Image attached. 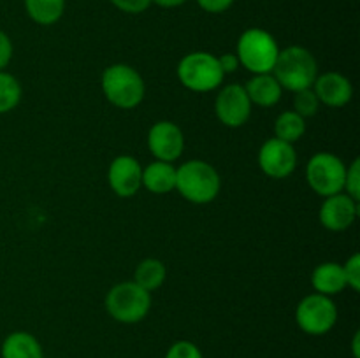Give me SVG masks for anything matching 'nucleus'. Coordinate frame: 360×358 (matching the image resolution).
<instances>
[{
	"label": "nucleus",
	"instance_id": "1",
	"mask_svg": "<svg viewBox=\"0 0 360 358\" xmlns=\"http://www.w3.org/2000/svg\"><path fill=\"white\" fill-rule=\"evenodd\" d=\"M179 195L192 204H210L221 190L217 168L204 160H188L176 167V188Z\"/></svg>",
	"mask_w": 360,
	"mask_h": 358
},
{
	"label": "nucleus",
	"instance_id": "2",
	"mask_svg": "<svg viewBox=\"0 0 360 358\" xmlns=\"http://www.w3.org/2000/svg\"><path fill=\"white\" fill-rule=\"evenodd\" d=\"M102 93L105 100L118 109H136L143 102L146 84L143 76L127 63H112L102 72Z\"/></svg>",
	"mask_w": 360,
	"mask_h": 358
},
{
	"label": "nucleus",
	"instance_id": "3",
	"mask_svg": "<svg viewBox=\"0 0 360 358\" xmlns=\"http://www.w3.org/2000/svg\"><path fill=\"white\" fill-rule=\"evenodd\" d=\"M273 76L283 90L295 91L311 88L319 76V63L309 49L302 46H288L280 49L276 63H274Z\"/></svg>",
	"mask_w": 360,
	"mask_h": 358
},
{
	"label": "nucleus",
	"instance_id": "4",
	"mask_svg": "<svg viewBox=\"0 0 360 358\" xmlns=\"http://www.w3.org/2000/svg\"><path fill=\"white\" fill-rule=\"evenodd\" d=\"M239 65L245 67L252 74L273 72L274 63L280 55V46L276 39L262 28H248L241 34L238 41Z\"/></svg>",
	"mask_w": 360,
	"mask_h": 358
},
{
	"label": "nucleus",
	"instance_id": "5",
	"mask_svg": "<svg viewBox=\"0 0 360 358\" xmlns=\"http://www.w3.org/2000/svg\"><path fill=\"white\" fill-rule=\"evenodd\" d=\"M151 309V293L134 281L115 284L105 295V311L115 321L134 325L143 321Z\"/></svg>",
	"mask_w": 360,
	"mask_h": 358
},
{
	"label": "nucleus",
	"instance_id": "6",
	"mask_svg": "<svg viewBox=\"0 0 360 358\" xmlns=\"http://www.w3.org/2000/svg\"><path fill=\"white\" fill-rule=\"evenodd\" d=\"M179 83L190 91L206 93L220 88L224 83V70L218 63V56L207 51H193L183 56L178 63Z\"/></svg>",
	"mask_w": 360,
	"mask_h": 358
},
{
	"label": "nucleus",
	"instance_id": "7",
	"mask_svg": "<svg viewBox=\"0 0 360 358\" xmlns=\"http://www.w3.org/2000/svg\"><path fill=\"white\" fill-rule=\"evenodd\" d=\"M345 175H347V165L340 157L327 151L313 154L306 165V179L309 188L323 199L343 192Z\"/></svg>",
	"mask_w": 360,
	"mask_h": 358
},
{
	"label": "nucleus",
	"instance_id": "8",
	"mask_svg": "<svg viewBox=\"0 0 360 358\" xmlns=\"http://www.w3.org/2000/svg\"><path fill=\"white\" fill-rule=\"evenodd\" d=\"M295 321L308 336H323L336 325L338 307L327 295H306L295 307Z\"/></svg>",
	"mask_w": 360,
	"mask_h": 358
},
{
	"label": "nucleus",
	"instance_id": "9",
	"mask_svg": "<svg viewBox=\"0 0 360 358\" xmlns=\"http://www.w3.org/2000/svg\"><path fill=\"white\" fill-rule=\"evenodd\" d=\"M252 102L243 84H227L218 91L214 98V114L221 125L229 128H239L246 125L252 116Z\"/></svg>",
	"mask_w": 360,
	"mask_h": 358
},
{
	"label": "nucleus",
	"instance_id": "10",
	"mask_svg": "<svg viewBox=\"0 0 360 358\" xmlns=\"http://www.w3.org/2000/svg\"><path fill=\"white\" fill-rule=\"evenodd\" d=\"M259 167L267 178L285 179L297 167V153L294 144L271 137L259 150Z\"/></svg>",
	"mask_w": 360,
	"mask_h": 358
},
{
	"label": "nucleus",
	"instance_id": "11",
	"mask_svg": "<svg viewBox=\"0 0 360 358\" xmlns=\"http://www.w3.org/2000/svg\"><path fill=\"white\" fill-rule=\"evenodd\" d=\"M148 147L155 160L174 164L185 150V135L176 123L157 121L148 132Z\"/></svg>",
	"mask_w": 360,
	"mask_h": 358
},
{
	"label": "nucleus",
	"instance_id": "12",
	"mask_svg": "<svg viewBox=\"0 0 360 358\" xmlns=\"http://www.w3.org/2000/svg\"><path fill=\"white\" fill-rule=\"evenodd\" d=\"M108 183L115 195L122 199L137 195V192L143 188V167L139 160L130 154L116 157L108 168Z\"/></svg>",
	"mask_w": 360,
	"mask_h": 358
},
{
	"label": "nucleus",
	"instance_id": "13",
	"mask_svg": "<svg viewBox=\"0 0 360 358\" xmlns=\"http://www.w3.org/2000/svg\"><path fill=\"white\" fill-rule=\"evenodd\" d=\"M359 216V202L345 192L326 197L320 206V223L330 232H343L355 223Z\"/></svg>",
	"mask_w": 360,
	"mask_h": 358
},
{
	"label": "nucleus",
	"instance_id": "14",
	"mask_svg": "<svg viewBox=\"0 0 360 358\" xmlns=\"http://www.w3.org/2000/svg\"><path fill=\"white\" fill-rule=\"evenodd\" d=\"M311 88L319 97L320 104L333 109L345 107L354 97V84L347 76L340 72L320 74L316 76Z\"/></svg>",
	"mask_w": 360,
	"mask_h": 358
},
{
	"label": "nucleus",
	"instance_id": "15",
	"mask_svg": "<svg viewBox=\"0 0 360 358\" xmlns=\"http://www.w3.org/2000/svg\"><path fill=\"white\" fill-rule=\"evenodd\" d=\"M243 86L252 105H259V107H273L281 100V95H283V88L273 76V72L253 74L252 79Z\"/></svg>",
	"mask_w": 360,
	"mask_h": 358
},
{
	"label": "nucleus",
	"instance_id": "16",
	"mask_svg": "<svg viewBox=\"0 0 360 358\" xmlns=\"http://www.w3.org/2000/svg\"><path fill=\"white\" fill-rule=\"evenodd\" d=\"M311 284L315 293L327 295V297L341 293V291L347 288L343 265L336 262L320 263V265L315 267V270H313Z\"/></svg>",
	"mask_w": 360,
	"mask_h": 358
},
{
	"label": "nucleus",
	"instance_id": "17",
	"mask_svg": "<svg viewBox=\"0 0 360 358\" xmlns=\"http://www.w3.org/2000/svg\"><path fill=\"white\" fill-rule=\"evenodd\" d=\"M143 186L155 195L171 193L176 188V167L169 161H151L143 167Z\"/></svg>",
	"mask_w": 360,
	"mask_h": 358
},
{
	"label": "nucleus",
	"instance_id": "18",
	"mask_svg": "<svg viewBox=\"0 0 360 358\" xmlns=\"http://www.w3.org/2000/svg\"><path fill=\"white\" fill-rule=\"evenodd\" d=\"M0 354L2 358H44L41 343L28 332L9 333L4 339Z\"/></svg>",
	"mask_w": 360,
	"mask_h": 358
},
{
	"label": "nucleus",
	"instance_id": "19",
	"mask_svg": "<svg viewBox=\"0 0 360 358\" xmlns=\"http://www.w3.org/2000/svg\"><path fill=\"white\" fill-rule=\"evenodd\" d=\"M167 277V269H165L164 262L158 258H144L137 263L136 270H134V283L139 284L143 290L155 291L165 283Z\"/></svg>",
	"mask_w": 360,
	"mask_h": 358
},
{
	"label": "nucleus",
	"instance_id": "20",
	"mask_svg": "<svg viewBox=\"0 0 360 358\" xmlns=\"http://www.w3.org/2000/svg\"><path fill=\"white\" fill-rule=\"evenodd\" d=\"M25 9L32 21L49 27L62 20L65 13V0H25Z\"/></svg>",
	"mask_w": 360,
	"mask_h": 358
},
{
	"label": "nucleus",
	"instance_id": "21",
	"mask_svg": "<svg viewBox=\"0 0 360 358\" xmlns=\"http://www.w3.org/2000/svg\"><path fill=\"white\" fill-rule=\"evenodd\" d=\"M306 133V119L292 109V111L281 112L274 121V137L285 140V142H297Z\"/></svg>",
	"mask_w": 360,
	"mask_h": 358
},
{
	"label": "nucleus",
	"instance_id": "22",
	"mask_svg": "<svg viewBox=\"0 0 360 358\" xmlns=\"http://www.w3.org/2000/svg\"><path fill=\"white\" fill-rule=\"evenodd\" d=\"M21 84L13 74L0 70V114L11 112L21 102Z\"/></svg>",
	"mask_w": 360,
	"mask_h": 358
},
{
	"label": "nucleus",
	"instance_id": "23",
	"mask_svg": "<svg viewBox=\"0 0 360 358\" xmlns=\"http://www.w3.org/2000/svg\"><path fill=\"white\" fill-rule=\"evenodd\" d=\"M320 100L316 97V93L313 91V88H306V90L295 91L294 97V111L297 114H301L302 118H311L319 112L320 109Z\"/></svg>",
	"mask_w": 360,
	"mask_h": 358
},
{
	"label": "nucleus",
	"instance_id": "24",
	"mask_svg": "<svg viewBox=\"0 0 360 358\" xmlns=\"http://www.w3.org/2000/svg\"><path fill=\"white\" fill-rule=\"evenodd\" d=\"M347 195L360 202V160L355 158L347 167V175H345V190Z\"/></svg>",
	"mask_w": 360,
	"mask_h": 358
},
{
	"label": "nucleus",
	"instance_id": "25",
	"mask_svg": "<svg viewBox=\"0 0 360 358\" xmlns=\"http://www.w3.org/2000/svg\"><path fill=\"white\" fill-rule=\"evenodd\" d=\"M345 279H347V288H352L354 291L360 290V255L354 253L343 265Z\"/></svg>",
	"mask_w": 360,
	"mask_h": 358
},
{
	"label": "nucleus",
	"instance_id": "26",
	"mask_svg": "<svg viewBox=\"0 0 360 358\" xmlns=\"http://www.w3.org/2000/svg\"><path fill=\"white\" fill-rule=\"evenodd\" d=\"M165 358H202V353L190 340H178L169 347Z\"/></svg>",
	"mask_w": 360,
	"mask_h": 358
},
{
	"label": "nucleus",
	"instance_id": "27",
	"mask_svg": "<svg viewBox=\"0 0 360 358\" xmlns=\"http://www.w3.org/2000/svg\"><path fill=\"white\" fill-rule=\"evenodd\" d=\"M112 6L127 14H141L151 6V0H111Z\"/></svg>",
	"mask_w": 360,
	"mask_h": 358
},
{
	"label": "nucleus",
	"instance_id": "28",
	"mask_svg": "<svg viewBox=\"0 0 360 358\" xmlns=\"http://www.w3.org/2000/svg\"><path fill=\"white\" fill-rule=\"evenodd\" d=\"M13 41H11L6 32L0 30V70H6V67L9 65L11 58H13Z\"/></svg>",
	"mask_w": 360,
	"mask_h": 358
},
{
	"label": "nucleus",
	"instance_id": "29",
	"mask_svg": "<svg viewBox=\"0 0 360 358\" xmlns=\"http://www.w3.org/2000/svg\"><path fill=\"white\" fill-rule=\"evenodd\" d=\"M197 4H199L200 9L206 11V13L220 14L225 13V11L234 4V0H197Z\"/></svg>",
	"mask_w": 360,
	"mask_h": 358
},
{
	"label": "nucleus",
	"instance_id": "30",
	"mask_svg": "<svg viewBox=\"0 0 360 358\" xmlns=\"http://www.w3.org/2000/svg\"><path fill=\"white\" fill-rule=\"evenodd\" d=\"M218 63H220L221 70H224V74L227 76V74H232L236 72V70L239 69V60H238V55L236 53H224V55L218 56Z\"/></svg>",
	"mask_w": 360,
	"mask_h": 358
},
{
	"label": "nucleus",
	"instance_id": "31",
	"mask_svg": "<svg viewBox=\"0 0 360 358\" xmlns=\"http://www.w3.org/2000/svg\"><path fill=\"white\" fill-rule=\"evenodd\" d=\"M186 0H151V4H157L158 7H164V9H174V7L183 6Z\"/></svg>",
	"mask_w": 360,
	"mask_h": 358
},
{
	"label": "nucleus",
	"instance_id": "32",
	"mask_svg": "<svg viewBox=\"0 0 360 358\" xmlns=\"http://www.w3.org/2000/svg\"><path fill=\"white\" fill-rule=\"evenodd\" d=\"M359 339H360V336H359V332H357V333H355V336H354V343H352V350H354V358H360Z\"/></svg>",
	"mask_w": 360,
	"mask_h": 358
}]
</instances>
